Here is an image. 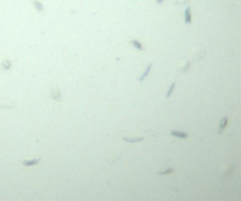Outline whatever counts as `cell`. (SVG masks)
<instances>
[{
	"label": "cell",
	"mask_w": 241,
	"mask_h": 201,
	"mask_svg": "<svg viewBox=\"0 0 241 201\" xmlns=\"http://www.w3.org/2000/svg\"><path fill=\"white\" fill-rule=\"evenodd\" d=\"M51 97L55 101H61V100H62V94H61V90H59V87H55V86H52V87H51Z\"/></svg>",
	"instance_id": "1"
},
{
	"label": "cell",
	"mask_w": 241,
	"mask_h": 201,
	"mask_svg": "<svg viewBox=\"0 0 241 201\" xmlns=\"http://www.w3.org/2000/svg\"><path fill=\"white\" fill-rule=\"evenodd\" d=\"M166 173H173V169H166L164 172H159V174H166Z\"/></svg>",
	"instance_id": "12"
},
{
	"label": "cell",
	"mask_w": 241,
	"mask_h": 201,
	"mask_svg": "<svg viewBox=\"0 0 241 201\" xmlns=\"http://www.w3.org/2000/svg\"><path fill=\"white\" fill-rule=\"evenodd\" d=\"M130 45H133L134 48H137V49H140V51H142V49H144L142 44H141L140 41H137V39H131V41H130Z\"/></svg>",
	"instance_id": "4"
},
{
	"label": "cell",
	"mask_w": 241,
	"mask_h": 201,
	"mask_svg": "<svg viewBox=\"0 0 241 201\" xmlns=\"http://www.w3.org/2000/svg\"><path fill=\"white\" fill-rule=\"evenodd\" d=\"M40 160H41V158H35V159H30V160H21V163H23V166H35Z\"/></svg>",
	"instance_id": "2"
},
{
	"label": "cell",
	"mask_w": 241,
	"mask_h": 201,
	"mask_svg": "<svg viewBox=\"0 0 241 201\" xmlns=\"http://www.w3.org/2000/svg\"><path fill=\"white\" fill-rule=\"evenodd\" d=\"M171 135L172 136H178V138H188V134H183V132H179V131H172Z\"/></svg>",
	"instance_id": "6"
},
{
	"label": "cell",
	"mask_w": 241,
	"mask_h": 201,
	"mask_svg": "<svg viewBox=\"0 0 241 201\" xmlns=\"http://www.w3.org/2000/svg\"><path fill=\"white\" fill-rule=\"evenodd\" d=\"M226 125H227V117H224L223 120H222V124L219 125V132H222V131H223Z\"/></svg>",
	"instance_id": "9"
},
{
	"label": "cell",
	"mask_w": 241,
	"mask_h": 201,
	"mask_svg": "<svg viewBox=\"0 0 241 201\" xmlns=\"http://www.w3.org/2000/svg\"><path fill=\"white\" fill-rule=\"evenodd\" d=\"M173 87H175V83H172V84H171V87H169V90H168V93H166V97H169V96H171V93H172Z\"/></svg>",
	"instance_id": "11"
},
{
	"label": "cell",
	"mask_w": 241,
	"mask_h": 201,
	"mask_svg": "<svg viewBox=\"0 0 241 201\" xmlns=\"http://www.w3.org/2000/svg\"><path fill=\"white\" fill-rule=\"evenodd\" d=\"M185 21L190 24L192 23V17H190V7H186V10H185Z\"/></svg>",
	"instance_id": "5"
},
{
	"label": "cell",
	"mask_w": 241,
	"mask_h": 201,
	"mask_svg": "<svg viewBox=\"0 0 241 201\" xmlns=\"http://www.w3.org/2000/svg\"><path fill=\"white\" fill-rule=\"evenodd\" d=\"M1 67H3L4 70H9V69L11 67V62H10V61H7V59H6V61H3V62H1Z\"/></svg>",
	"instance_id": "7"
},
{
	"label": "cell",
	"mask_w": 241,
	"mask_h": 201,
	"mask_svg": "<svg viewBox=\"0 0 241 201\" xmlns=\"http://www.w3.org/2000/svg\"><path fill=\"white\" fill-rule=\"evenodd\" d=\"M156 3H158V4H159V3H162V0H156Z\"/></svg>",
	"instance_id": "13"
},
{
	"label": "cell",
	"mask_w": 241,
	"mask_h": 201,
	"mask_svg": "<svg viewBox=\"0 0 241 201\" xmlns=\"http://www.w3.org/2000/svg\"><path fill=\"white\" fill-rule=\"evenodd\" d=\"M144 139V136H141V138H124V141H127V142H138V141H142Z\"/></svg>",
	"instance_id": "10"
},
{
	"label": "cell",
	"mask_w": 241,
	"mask_h": 201,
	"mask_svg": "<svg viewBox=\"0 0 241 201\" xmlns=\"http://www.w3.org/2000/svg\"><path fill=\"white\" fill-rule=\"evenodd\" d=\"M151 66H152V65H148V66H147V69H145V72H144V73H142V76L140 77V82H142V80L145 79V76H147V75L150 73V70H151Z\"/></svg>",
	"instance_id": "8"
},
{
	"label": "cell",
	"mask_w": 241,
	"mask_h": 201,
	"mask_svg": "<svg viewBox=\"0 0 241 201\" xmlns=\"http://www.w3.org/2000/svg\"><path fill=\"white\" fill-rule=\"evenodd\" d=\"M31 3H33V6L35 7V10H37L38 13H42V11H44V6H42V3H41L40 0H31Z\"/></svg>",
	"instance_id": "3"
}]
</instances>
